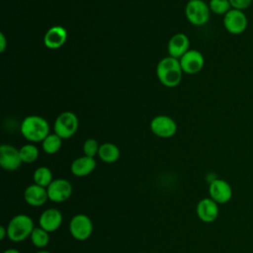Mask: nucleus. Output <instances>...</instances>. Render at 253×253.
<instances>
[{
  "label": "nucleus",
  "instance_id": "obj_1",
  "mask_svg": "<svg viewBox=\"0 0 253 253\" xmlns=\"http://www.w3.org/2000/svg\"><path fill=\"white\" fill-rule=\"evenodd\" d=\"M182 71L179 59L172 56L162 58L156 67L158 79L167 87H175L181 82Z\"/></svg>",
  "mask_w": 253,
  "mask_h": 253
},
{
  "label": "nucleus",
  "instance_id": "obj_2",
  "mask_svg": "<svg viewBox=\"0 0 253 253\" xmlns=\"http://www.w3.org/2000/svg\"><path fill=\"white\" fill-rule=\"evenodd\" d=\"M21 132L29 141L39 142L49 134V126L42 117L29 116L22 122Z\"/></svg>",
  "mask_w": 253,
  "mask_h": 253
},
{
  "label": "nucleus",
  "instance_id": "obj_3",
  "mask_svg": "<svg viewBox=\"0 0 253 253\" xmlns=\"http://www.w3.org/2000/svg\"><path fill=\"white\" fill-rule=\"evenodd\" d=\"M7 236L13 242H21L31 236L35 226L34 220L27 214L19 213L8 222Z\"/></svg>",
  "mask_w": 253,
  "mask_h": 253
},
{
  "label": "nucleus",
  "instance_id": "obj_4",
  "mask_svg": "<svg viewBox=\"0 0 253 253\" xmlns=\"http://www.w3.org/2000/svg\"><path fill=\"white\" fill-rule=\"evenodd\" d=\"M186 17L196 26L205 25L210 19V7L203 0H190L186 5Z\"/></svg>",
  "mask_w": 253,
  "mask_h": 253
},
{
  "label": "nucleus",
  "instance_id": "obj_5",
  "mask_svg": "<svg viewBox=\"0 0 253 253\" xmlns=\"http://www.w3.org/2000/svg\"><path fill=\"white\" fill-rule=\"evenodd\" d=\"M93 231V223L89 216L84 213L75 214L69 222V232L78 241L87 240Z\"/></svg>",
  "mask_w": 253,
  "mask_h": 253
},
{
  "label": "nucleus",
  "instance_id": "obj_6",
  "mask_svg": "<svg viewBox=\"0 0 253 253\" xmlns=\"http://www.w3.org/2000/svg\"><path fill=\"white\" fill-rule=\"evenodd\" d=\"M78 119L72 112H63L54 122V133L62 139L71 137L77 130Z\"/></svg>",
  "mask_w": 253,
  "mask_h": 253
},
{
  "label": "nucleus",
  "instance_id": "obj_7",
  "mask_svg": "<svg viewBox=\"0 0 253 253\" xmlns=\"http://www.w3.org/2000/svg\"><path fill=\"white\" fill-rule=\"evenodd\" d=\"M223 26L229 34L240 35L247 29V16L241 10L231 9L223 16Z\"/></svg>",
  "mask_w": 253,
  "mask_h": 253
},
{
  "label": "nucleus",
  "instance_id": "obj_8",
  "mask_svg": "<svg viewBox=\"0 0 253 253\" xmlns=\"http://www.w3.org/2000/svg\"><path fill=\"white\" fill-rule=\"evenodd\" d=\"M48 200L53 203H62L67 201L72 195L71 183L62 178L53 180L46 188Z\"/></svg>",
  "mask_w": 253,
  "mask_h": 253
},
{
  "label": "nucleus",
  "instance_id": "obj_9",
  "mask_svg": "<svg viewBox=\"0 0 253 253\" xmlns=\"http://www.w3.org/2000/svg\"><path fill=\"white\" fill-rule=\"evenodd\" d=\"M232 188L223 179H214L209 185V195L217 204H226L232 198Z\"/></svg>",
  "mask_w": 253,
  "mask_h": 253
},
{
  "label": "nucleus",
  "instance_id": "obj_10",
  "mask_svg": "<svg viewBox=\"0 0 253 253\" xmlns=\"http://www.w3.org/2000/svg\"><path fill=\"white\" fill-rule=\"evenodd\" d=\"M20 151L10 144L0 146V165L7 171H15L22 164Z\"/></svg>",
  "mask_w": 253,
  "mask_h": 253
},
{
  "label": "nucleus",
  "instance_id": "obj_11",
  "mask_svg": "<svg viewBox=\"0 0 253 253\" xmlns=\"http://www.w3.org/2000/svg\"><path fill=\"white\" fill-rule=\"evenodd\" d=\"M182 70L188 74H195L202 70L205 59L203 54L196 49H189L179 59Z\"/></svg>",
  "mask_w": 253,
  "mask_h": 253
},
{
  "label": "nucleus",
  "instance_id": "obj_12",
  "mask_svg": "<svg viewBox=\"0 0 253 253\" xmlns=\"http://www.w3.org/2000/svg\"><path fill=\"white\" fill-rule=\"evenodd\" d=\"M150 128L159 137H170L175 134L177 126L174 120L167 116H157L150 123Z\"/></svg>",
  "mask_w": 253,
  "mask_h": 253
},
{
  "label": "nucleus",
  "instance_id": "obj_13",
  "mask_svg": "<svg viewBox=\"0 0 253 253\" xmlns=\"http://www.w3.org/2000/svg\"><path fill=\"white\" fill-rule=\"evenodd\" d=\"M196 212L198 217L203 222H206V223L213 222L218 216V212H219L218 204L215 203L211 198H204L198 203L196 208Z\"/></svg>",
  "mask_w": 253,
  "mask_h": 253
},
{
  "label": "nucleus",
  "instance_id": "obj_14",
  "mask_svg": "<svg viewBox=\"0 0 253 253\" xmlns=\"http://www.w3.org/2000/svg\"><path fill=\"white\" fill-rule=\"evenodd\" d=\"M62 218V213L59 210L54 208L46 209L40 215V227L43 228L47 232H53L57 230L61 225Z\"/></svg>",
  "mask_w": 253,
  "mask_h": 253
},
{
  "label": "nucleus",
  "instance_id": "obj_15",
  "mask_svg": "<svg viewBox=\"0 0 253 253\" xmlns=\"http://www.w3.org/2000/svg\"><path fill=\"white\" fill-rule=\"evenodd\" d=\"M24 200L29 206L34 208L43 206L48 200L47 190L40 185L32 184L25 189Z\"/></svg>",
  "mask_w": 253,
  "mask_h": 253
},
{
  "label": "nucleus",
  "instance_id": "obj_16",
  "mask_svg": "<svg viewBox=\"0 0 253 253\" xmlns=\"http://www.w3.org/2000/svg\"><path fill=\"white\" fill-rule=\"evenodd\" d=\"M67 39L66 30L60 26H54L47 30L43 38V43L50 49H55L64 44Z\"/></svg>",
  "mask_w": 253,
  "mask_h": 253
},
{
  "label": "nucleus",
  "instance_id": "obj_17",
  "mask_svg": "<svg viewBox=\"0 0 253 253\" xmlns=\"http://www.w3.org/2000/svg\"><path fill=\"white\" fill-rule=\"evenodd\" d=\"M189 46L190 41L188 37L184 34H176L168 42V51L170 56L180 58L189 50Z\"/></svg>",
  "mask_w": 253,
  "mask_h": 253
},
{
  "label": "nucleus",
  "instance_id": "obj_18",
  "mask_svg": "<svg viewBox=\"0 0 253 253\" xmlns=\"http://www.w3.org/2000/svg\"><path fill=\"white\" fill-rule=\"evenodd\" d=\"M96 167V161L93 157L81 156L76 158L70 166L72 174L76 177H85L89 175Z\"/></svg>",
  "mask_w": 253,
  "mask_h": 253
},
{
  "label": "nucleus",
  "instance_id": "obj_19",
  "mask_svg": "<svg viewBox=\"0 0 253 253\" xmlns=\"http://www.w3.org/2000/svg\"><path fill=\"white\" fill-rule=\"evenodd\" d=\"M98 155L101 160L106 163H114L120 157V149L117 145L111 142H106L100 145Z\"/></svg>",
  "mask_w": 253,
  "mask_h": 253
},
{
  "label": "nucleus",
  "instance_id": "obj_20",
  "mask_svg": "<svg viewBox=\"0 0 253 253\" xmlns=\"http://www.w3.org/2000/svg\"><path fill=\"white\" fill-rule=\"evenodd\" d=\"M53 181L52 173L49 168L45 166H41L37 168L34 172V182L37 185L47 188L49 184Z\"/></svg>",
  "mask_w": 253,
  "mask_h": 253
},
{
  "label": "nucleus",
  "instance_id": "obj_21",
  "mask_svg": "<svg viewBox=\"0 0 253 253\" xmlns=\"http://www.w3.org/2000/svg\"><path fill=\"white\" fill-rule=\"evenodd\" d=\"M42 149L47 154H54L56 153L62 143V138L58 136L56 133L48 134L42 141Z\"/></svg>",
  "mask_w": 253,
  "mask_h": 253
},
{
  "label": "nucleus",
  "instance_id": "obj_22",
  "mask_svg": "<svg viewBox=\"0 0 253 253\" xmlns=\"http://www.w3.org/2000/svg\"><path fill=\"white\" fill-rule=\"evenodd\" d=\"M30 238L37 248H44L49 242V232L42 227H35Z\"/></svg>",
  "mask_w": 253,
  "mask_h": 253
},
{
  "label": "nucleus",
  "instance_id": "obj_23",
  "mask_svg": "<svg viewBox=\"0 0 253 253\" xmlns=\"http://www.w3.org/2000/svg\"><path fill=\"white\" fill-rule=\"evenodd\" d=\"M19 151L24 163H33L39 157V149L34 144H25L19 149Z\"/></svg>",
  "mask_w": 253,
  "mask_h": 253
},
{
  "label": "nucleus",
  "instance_id": "obj_24",
  "mask_svg": "<svg viewBox=\"0 0 253 253\" xmlns=\"http://www.w3.org/2000/svg\"><path fill=\"white\" fill-rule=\"evenodd\" d=\"M209 7L212 13L223 16L232 9L229 0H210Z\"/></svg>",
  "mask_w": 253,
  "mask_h": 253
},
{
  "label": "nucleus",
  "instance_id": "obj_25",
  "mask_svg": "<svg viewBox=\"0 0 253 253\" xmlns=\"http://www.w3.org/2000/svg\"><path fill=\"white\" fill-rule=\"evenodd\" d=\"M99 147L100 145H98V142L94 139V138H88L85 140L84 144H83V152L84 155L89 156V157H93L98 154L99 151Z\"/></svg>",
  "mask_w": 253,
  "mask_h": 253
},
{
  "label": "nucleus",
  "instance_id": "obj_26",
  "mask_svg": "<svg viewBox=\"0 0 253 253\" xmlns=\"http://www.w3.org/2000/svg\"><path fill=\"white\" fill-rule=\"evenodd\" d=\"M253 0H229V3L232 9H237L241 11L249 8Z\"/></svg>",
  "mask_w": 253,
  "mask_h": 253
},
{
  "label": "nucleus",
  "instance_id": "obj_27",
  "mask_svg": "<svg viewBox=\"0 0 253 253\" xmlns=\"http://www.w3.org/2000/svg\"><path fill=\"white\" fill-rule=\"evenodd\" d=\"M6 44H7V43H6V38H5L4 34L1 33V34H0V51H1V52H3V51L5 50Z\"/></svg>",
  "mask_w": 253,
  "mask_h": 253
},
{
  "label": "nucleus",
  "instance_id": "obj_28",
  "mask_svg": "<svg viewBox=\"0 0 253 253\" xmlns=\"http://www.w3.org/2000/svg\"><path fill=\"white\" fill-rule=\"evenodd\" d=\"M7 235V227L5 226H0V239L3 240Z\"/></svg>",
  "mask_w": 253,
  "mask_h": 253
},
{
  "label": "nucleus",
  "instance_id": "obj_29",
  "mask_svg": "<svg viewBox=\"0 0 253 253\" xmlns=\"http://www.w3.org/2000/svg\"><path fill=\"white\" fill-rule=\"evenodd\" d=\"M2 253H21L18 249H15V248H9V249H6L4 250Z\"/></svg>",
  "mask_w": 253,
  "mask_h": 253
},
{
  "label": "nucleus",
  "instance_id": "obj_30",
  "mask_svg": "<svg viewBox=\"0 0 253 253\" xmlns=\"http://www.w3.org/2000/svg\"><path fill=\"white\" fill-rule=\"evenodd\" d=\"M36 253H50L49 251H46V250H40V251H38V252H36Z\"/></svg>",
  "mask_w": 253,
  "mask_h": 253
},
{
  "label": "nucleus",
  "instance_id": "obj_31",
  "mask_svg": "<svg viewBox=\"0 0 253 253\" xmlns=\"http://www.w3.org/2000/svg\"><path fill=\"white\" fill-rule=\"evenodd\" d=\"M139 253H144V252H139Z\"/></svg>",
  "mask_w": 253,
  "mask_h": 253
}]
</instances>
